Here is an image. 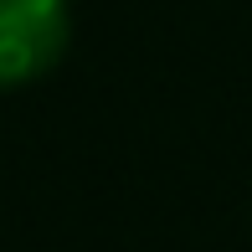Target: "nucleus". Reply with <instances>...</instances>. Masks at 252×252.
Wrapping results in <instances>:
<instances>
[{
	"instance_id": "f257e3e1",
	"label": "nucleus",
	"mask_w": 252,
	"mask_h": 252,
	"mask_svg": "<svg viewBox=\"0 0 252 252\" xmlns=\"http://www.w3.org/2000/svg\"><path fill=\"white\" fill-rule=\"evenodd\" d=\"M72 41V0H0V93L47 77Z\"/></svg>"
}]
</instances>
